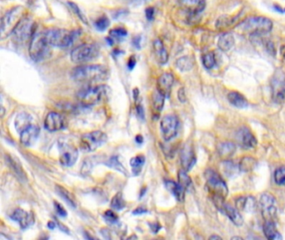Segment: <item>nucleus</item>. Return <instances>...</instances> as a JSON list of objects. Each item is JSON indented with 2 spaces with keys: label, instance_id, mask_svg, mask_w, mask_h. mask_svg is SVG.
Segmentation results:
<instances>
[{
  "label": "nucleus",
  "instance_id": "c03bdc74",
  "mask_svg": "<svg viewBox=\"0 0 285 240\" xmlns=\"http://www.w3.org/2000/svg\"><path fill=\"white\" fill-rule=\"evenodd\" d=\"M69 4L71 6V8L72 9V10H73L74 13L77 14V16L79 17V20H81L83 23H87V20H86V18H85V15L83 14L81 10L79 9V7L77 6V3H71V2H70Z\"/></svg>",
  "mask_w": 285,
  "mask_h": 240
},
{
  "label": "nucleus",
  "instance_id": "6e6552de",
  "mask_svg": "<svg viewBox=\"0 0 285 240\" xmlns=\"http://www.w3.org/2000/svg\"><path fill=\"white\" fill-rule=\"evenodd\" d=\"M34 22L28 17H23L13 29L11 35L13 40L19 44H24L31 40L34 34Z\"/></svg>",
  "mask_w": 285,
  "mask_h": 240
},
{
  "label": "nucleus",
  "instance_id": "423d86ee",
  "mask_svg": "<svg viewBox=\"0 0 285 240\" xmlns=\"http://www.w3.org/2000/svg\"><path fill=\"white\" fill-rule=\"evenodd\" d=\"M45 32L50 44L57 48H68L77 36V32L64 28H51Z\"/></svg>",
  "mask_w": 285,
  "mask_h": 240
},
{
  "label": "nucleus",
  "instance_id": "39448f33",
  "mask_svg": "<svg viewBox=\"0 0 285 240\" xmlns=\"http://www.w3.org/2000/svg\"><path fill=\"white\" fill-rule=\"evenodd\" d=\"M274 23L272 20L264 16H250L239 23L238 27L243 31L251 35L254 34H265L271 31Z\"/></svg>",
  "mask_w": 285,
  "mask_h": 240
},
{
  "label": "nucleus",
  "instance_id": "de8ad7c7",
  "mask_svg": "<svg viewBox=\"0 0 285 240\" xmlns=\"http://www.w3.org/2000/svg\"><path fill=\"white\" fill-rule=\"evenodd\" d=\"M54 209L56 210L57 214L58 215H60V216H62V217H65L66 215H67V212H66V210L64 209V207L60 204V203H57V202H54Z\"/></svg>",
  "mask_w": 285,
  "mask_h": 240
},
{
  "label": "nucleus",
  "instance_id": "5fc2aeb1",
  "mask_svg": "<svg viewBox=\"0 0 285 240\" xmlns=\"http://www.w3.org/2000/svg\"><path fill=\"white\" fill-rule=\"evenodd\" d=\"M140 42H141V37L137 36V37L133 39V44L136 46L137 48H140V47H141L140 46Z\"/></svg>",
  "mask_w": 285,
  "mask_h": 240
},
{
  "label": "nucleus",
  "instance_id": "f8f14e48",
  "mask_svg": "<svg viewBox=\"0 0 285 240\" xmlns=\"http://www.w3.org/2000/svg\"><path fill=\"white\" fill-rule=\"evenodd\" d=\"M179 121L178 117L174 114H167L161 119L160 127L161 134L166 141L174 139L178 134Z\"/></svg>",
  "mask_w": 285,
  "mask_h": 240
},
{
  "label": "nucleus",
  "instance_id": "69168bd1",
  "mask_svg": "<svg viewBox=\"0 0 285 240\" xmlns=\"http://www.w3.org/2000/svg\"><path fill=\"white\" fill-rule=\"evenodd\" d=\"M284 12H285V9H284Z\"/></svg>",
  "mask_w": 285,
  "mask_h": 240
},
{
  "label": "nucleus",
  "instance_id": "f03ea898",
  "mask_svg": "<svg viewBox=\"0 0 285 240\" xmlns=\"http://www.w3.org/2000/svg\"><path fill=\"white\" fill-rule=\"evenodd\" d=\"M207 187L212 194V199L217 208L220 209L223 204V200L229 195V189L226 183L214 170H207L205 172Z\"/></svg>",
  "mask_w": 285,
  "mask_h": 240
},
{
  "label": "nucleus",
  "instance_id": "6e6d98bb",
  "mask_svg": "<svg viewBox=\"0 0 285 240\" xmlns=\"http://www.w3.org/2000/svg\"><path fill=\"white\" fill-rule=\"evenodd\" d=\"M58 225L59 226V229H61V230L64 232H69V229L67 227H65V225H63L62 223H58Z\"/></svg>",
  "mask_w": 285,
  "mask_h": 240
},
{
  "label": "nucleus",
  "instance_id": "72a5a7b5",
  "mask_svg": "<svg viewBox=\"0 0 285 240\" xmlns=\"http://www.w3.org/2000/svg\"><path fill=\"white\" fill-rule=\"evenodd\" d=\"M145 160L146 159L143 155H137L130 159V164L134 175L137 176L141 174L142 168L144 166Z\"/></svg>",
  "mask_w": 285,
  "mask_h": 240
},
{
  "label": "nucleus",
  "instance_id": "f3484780",
  "mask_svg": "<svg viewBox=\"0 0 285 240\" xmlns=\"http://www.w3.org/2000/svg\"><path fill=\"white\" fill-rule=\"evenodd\" d=\"M40 132V128L37 125H29L20 133V141L26 147H30L39 138Z\"/></svg>",
  "mask_w": 285,
  "mask_h": 240
},
{
  "label": "nucleus",
  "instance_id": "4d7b16f0",
  "mask_svg": "<svg viewBox=\"0 0 285 240\" xmlns=\"http://www.w3.org/2000/svg\"><path fill=\"white\" fill-rule=\"evenodd\" d=\"M280 54L283 56V59L285 61V45H283L281 48H280Z\"/></svg>",
  "mask_w": 285,
  "mask_h": 240
},
{
  "label": "nucleus",
  "instance_id": "412c9836",
  "mask_svg": "<svg viewBox=\"0 0 285 240\" xmlns=\"http://www.w3.org/2000/svg\"><path fill=\"white\" fill-rule=\"evenodd\" d=\"M220 210H222L229 217V219L236 226H242L243 225V217H242V215H240L238 210L237 209H235L234 207L231 206L228 203H223V205L221 207Z\"/></svg>",
  "mask_w": 285,
  "mask_h": 240
},
{
  "label": "nucleus",
  "instance_id": "0e129e2a",
  "mask_svg": "<svg viewBox=\"0 0 285 240\" xmlns=\"http://www.w3.org/2000/svg\"><path fill=\"white\" fill-rule=\"evenodd\" d=\"M136 1H147V0H136Z\"/></svg>",
  "mask_w": 285,
  "mask_h": 240
},
{
  "label": "nucleus",
  "instance_id": "20e7f679",
  "mask_svg": "<svg viewBox=\"0 0 285 240\" xmlns=\"http://www.w3.org/2000/svg\"><path fill=\"white\" fill-rule=\"evenodd\" d=\"M51 46L46 38V32L35 33L29 43V56L35 62L43 61L51 54Z\"/></svg>",
  "mask_w": 285,
  "mask_h": 240
},
{
  "label": "nucleus",
  "instance_id": "c85d7f7f",
  "mask_svg": "<svg viewBox=\"0 0 285 240\" xmlns=\"http://www.w3.org/2000/svg\"><path fill=\"white\" fill-rule=\"evenodd\" d=\"M263 233L268 240H283L282 235H280V232L277 230L276 224L274 222H271V221L265 222L263 225Z\"/></svg>",
  "mask_w": 285,
  "mask_h": 240
},
{
  "label": "nucleus",
  "instance_id": "8fccbe9b",
  "mask_svg": "<svg viewBox=\"0 0 285 240\" xmlns=\"http://www.w3.org/2000/svg\"><path fill=\"white\" fill-rule=\"evenodd\" d=\"M178 97L179 101L181 103H185L186 101V93H185L184 88H181L178 90Z\"/></svg>",
  "mask_w": 285,
  "mask_h": 240
},
{
  "label": "nucleus",
  "instance_id": "0eeeda50",
  "mask_svg": "<svg viewBox=\"0 0 285 240\" xmlns=\"http://www.w3.org/2000/svg\"><path fill=\"white\" fill-rule=\"evenodd\" d=\"M99 48L93 44H83L74 48L71 54L72 62L76 64H86L96 60L99 56Z\"/></svg>",
  "mask_w": 285,
  "mask_h": 240
},
{
  "label": "nucleus",
  "instance_id": "f704fd0d",
  "mask_svg": "<svg viewBox=\"0 0 285 240\" xmlns=\"http://www.w3.org/2000/svg\"><path fill=\"white\" fill-rule=\"evenodd\" d=\"M166 96L163 95L161 92H159L157 89L154 91L153 93V107L156 112H160L162 110L164 106V102H165Z\"/></svg>",
  "mask_w": 285,
  "mask_h": 240
},
{
  "label": "nucleus",
  "instance_id": "9d476101",
  "mask_svg": "<svg viewBox=\"0 0 285 240\" xmlns=\"http://www.w3.org/2000/svg\"><path fill=\"white\" fill-rule=\"evenodd\" d=\"M107 141V136L102 131H93L82 135L79 144L82 150L92 152Z\"/></svg>",
  "mask_w": 285,
  "mask_h": 240
},
{
  "label": "nucleus",
  "instance_id": "e433bc0d",
  "mask_svg": "<svg viewBox=\"0 0 285 240\" xmlns=\"http://www.w3.org/2000/svg\"><path fill=\"white\" fill-rule=\"evenodd\" d=\"M236 21V18L229 15H223L218 18L216 22V27L218 29H224V28L231 27Z\"/></svg>",
  "mask_w": 285,
  "mask_h": 240
},
{
  "label": "nucleus",
  "instance_id": "7c9ffc66",
  "mask_svg": "<svg viewBox=\"0 0 285 240\" xmlns=\"http://www.w3.org/2000/svg\"><path fill=\"white\" fill-rule=\"evenodd\" d=\"M237 208L242 209L246 212H253L256 209V201L253 197L242 198L237 201Z\"/></svg>",
  "mask_w": 285,
  "mask_h": 240
},
{
  "label": "nucleus",
  "instance_id": "473e14b6",
  "mask_svg": "<svg viewBox=\"0 0 285 240\" xmlns=\"http://www.w3.org/2000/svg\"><path fill=\"white\" fill-rule=\"evenodd\" d=\"M55 190L58 193V195L64 199V200L68 203L69 205H71L72 208H76L77 207V202L75 200V198L73 195H71V193L69 192L68 190H65V188L59 185H56L55 187Z\"/></svg>",
  "mask_w": 285,
  "mask_h": 240
},
{
  "label": "nucleus",
  "instance_id": "603ef678",
  "mask_svg": "<svg viewBox=\"0 0 285 240\" xmlns=\"http://www.w3.org/2000/svg\"><path fill=\"white\" fill-rule=\"evenodd\" d=\"M147 212V209L144 206H140L133 211V215H142Z\"/></svg>",
  "mask_w": 285,
  "mask_h": 240
},
{
  "label": "nucleus",
  "instance_id": "393cba45",
  "mask_svg": "<svg viewBox=\"0 0 285 240\" xmlns=\"http://www.w3.org/2000/svg\"><path fill=\"white\" fill-rule=\"evenodd\" d=\"M235 44V38L230 33H224L217 40V47L223 52H228L233 48Z\"/></svg>",
  "mask_w": 285,
  "mask_h": 240
},
{
  "label": "nucleus",
  "instance_id": "09e8293b",
  "mask_svg": "<svg viewBox=\"0 0 285 240\" xmlns=\"http://www.w3.org/2000/svg\"><path fill=\"white\" fill-rule=\"evenodd\" d=\"M155 16V9L153 7H149L146 9V17L149 21H152Z\"/></svg>",
  "mask_w": 285,
  "mask_h": 240
},
{
  "label": "nucleus",
  "instance_id": "052dcab7",
  "mask_svg": "<svg viewBox=\"0 0 285 240\" xmlns=\"http://www.w3.org/2000/svg\"><path fill=\"white\" fill-rule=\"evenodd\" d=\"M209 240H222V238L217 236V235H212L209 237Z\"/></svg>",
  "mask_w": 285,
  "mask_h": 240
},
{
  "label": "nucleus",
  "instance_id": "49530a36",
  "mask_svg": "<svg viewBox=\"0 0 285 240\" xmlns=\"http://www.w3.org/2000/svg\"><path fill=\"white\" fill-rule=\"evenodd\" d=\"M104 218L105 220L111 223H116L119 219L118 215H116V213L112 210L105 211L104 214Z\"/></svg>",
  "mask_w": 285,
  "mask_h": 240
},
{
  "label": "nucleus",
  "instance_id": "9b49d317",
  "mask_svg": "<svg viewBox=\"0 0 285 240\" xmlns=\"http://www.w3.org/2000/svg\"><path fill=\"white\" fill-rule=\"evenodd\" d=\"M24 17V8L22 6H17L7 12L1 20V32L2 34L4 33H10L11 34L13 29L17 25L18 23Z\"/></svg>",
  "mask_w": 285,
  "mask_h": 240
},
{
  "label": "nucleus",
  "instance_id": "b1692460",
  "mask_svg": "<svg viewBox=\"0 0 285 240\" xmlns=\"http://www.w3.org/2000/svg\"><path fill=\"white\" fill-rule=\"evenodd\" d=\"M180 3L184 8L188 9L192 15H197L203 11L205 7L204 0H180Z\"/></svg>",
  "mask_w": 285,
  "mask_h": 240
},
{
  "label": "nucleus",
  "instance_id": "4468645a",
  "mask_svg": "<svg viewBox=\"0 0 285 240\" xmlns=\"http://www.w3.org/2000/svg\"><path fill=\"white\" fill-rule=\"evenodd\" d=\"M78 150L72 144L68 143H63L60 145V157L59 163L65 167L73 166L78 158Z\"/></svg>",
  "mask_w": 285,
  "mask_h": 240
},
{
  "label": "nucleus",
  "instance_id": "4be33fe9",
  "mask_svg": "<svg viewBox=\"0 0 285 240\" xmlns=\"http://www.w3.org/2000/svg\"><path fill=\"white\" fill-rule=\"evenodd\" d=\"M153 51L155 60L160 65H165L168 61V53L161 40H155L153 42Z\"/></svg>",
  "mask_w": 285,
  "mask_h": 240
},
{
  "label": "nucleus",
  "instance_id": "dca6fc26",
  "mask_svg": "<svg viewBox=\"0 0 285 240\" xmlns=\"http://www.w3.org/2000/svg\"><path fill=\"white\" fill-rule=\"evenodd\" d=\"M11 218L20 224L21 229H27L34 223V215L32 212L25 211L22 209H17L12 214Z\"/></svg>",
  "mask_w": 285,
  "mask_h": 240
},
{
  "label": "nucleus",
  "instance_id": "4c0bfd02",
  "mask_svg": "<svg viewBox=\"0 0 285 240\" xmlns=\"http://www.w3.org/2000/svg\"><path fill=\"white\" fill-rule=\"evenodd\" d=\"M126 206V202H125L122 193H117L114 196L111 202H110V207L116 210H122Z\"/></svg>",
  "mask_w": 285,
  "mask_h": 240
},
{
  "label": "nucleus",
  "instance_id": "aec40b11",
  "mask_svg": "<svg viewBox=\"0 0 285 240\" xmlns=\"http://www.w3.org/2000/svg\"><path fill=\"white\" fill-rule=\"evenodd\" d=\"M174 76L171 73H164L159 77L157 80V90L161 92L163 95L167 97L169 95L170 92L172 90V86L174 84Z\"/></svg>",
  "mask_w": 285,
  "mask_h": 240
},
{
  "label": "nucleus",
  "instance_id": "6ab92c4d",
  "mask_svg": "<svg viewBox=\"0 0 285 240\" xmlns=\"http://www.w3.org/2000/svg\"><path fill=\"white\" fill-rule=\"evenodd\" d=\"M180 158H181V166L183 168V170L189 171L196 163V156L191 145L186 144L182 148Z\"/></svg>",
  "mask_w": 285,
  "mask_h": 240
},
{
  "label": "nucleus",
  "instance_id": "ddd939ff",
  "mask_svg": "<svg viewBox=\"0 0 285 240\" xmlns=\"http://www.w3.org/2000/svg\"><path fill=\"white\" fill-rule=\"evenodd\" d=\"M259 206L265 222H274V218L276 217L277 208L276 199L274 196L268 193L263 194L260 198Z\"/></svg>",
  "mask_w": 285,
  "mask_h": 240
},
{
  "label": "nucleus",
  "instance_id": "79ce46f5",
  "mask_svg": "<svg viewBox=\"0 0 285 240\" xmlns=\"http://www.w3.org/2000/svg\"><path fill=\"white\" fill-rule=\"evenodd\" d=\"M8 162H9L10 166H11L15 174L20 176V179H26V175H25V172H24L22 168H21V165L12 158H8Z\"/></svg>",
  "mask_w": 285,
  "mask_h": 240
},
{
  "label": "nucleus",
  "instance_id": "7ed1b4c3",
  "mask_svg": "<svg viewBox=\"0 0 285 240\" xmlns=\"http://www.w3.org/2000/svg\"><path fill=\"white\" fill-rule=\"evenodd\" d=\"M111 90L107 85H101L82 89L79 93V101L85 107H91L107 101Z\"/></svg>",
  "mask_w": 285,
  "mask_h": 240
},
{
  "label": "nucleus",
  "instance_id": "864d4df0",
  "mask_svg": "<svg viewBox=\"0 0 285 240\" xmlns=\"http://www.w3.org/2000/svg\"><path fill=\"white\" fill-rule=\"evenodd\" d=\"M136 59H135V57H130V59H129V61H128V64H127L128 68H130V69H133L134 67H135V65H136Z\"/></svg>",
  "mask_w": 285,
  "mask_h": 240
},
{
  "label": "nucleus",
  "instance_id": "bf43d9fd",
  "mask_svg": "<svg viewBox=\"0 0 285 240\" xmlns=\"http://www.w3.org/2000/svg\"><path fill=\"white\" fill-rule=\"evenodd\" d=\"M136 141L139 144H141L142 142H143V138H142V136L141 135H137L136 137Z\"/></svg>",
  "mask_w": 285,
  "mask_h": 240
},
{
  "label": "nucleus",
  "instance_id": "680f3d73",
  "mask_svg": "<svg viewBox=\"0 0 285 240\" xmlns=\"http://www.w3.org/2000/svg\"><path fill=\"white\" fill-rule=\"evenodd\" d=\"M274 9H276V11L280 12V13H283L284 12V9L280 5H275Z\"/></svg>",
  "mask_w": 285,
  "mask_h": 240
},
{
  "label": "nucleus",
  "instance_id": "cd10ccee",
  "mask_svg": "<svg viewBox=\"0 0 285 240\" xmlns=\"http://www.w3.org/2000/svg\"><path fill=\"white\" fill-rule=\"evenodd\" d=\"M32 117L27 113H20L14 120V126L19 133H21L26 128L31 125Z\"/></svg>",
  "mask_w": 285,
  "mask_h": 240
},
{
  "label": "nucleus",
  "instance_id": "1a4fd4ad",
  "mask_svg": "<svg viewBox=\"0 0 285 240\" xmlns=\"http://www.w3.org/2000/svg\"><path fill=\"white\" fill-rule=\"evenodd\" d=\"M272 99L276 104L285 101V73L282 69H277L270 79Z\"/></svg>",
  "mask_w": 285,
  "mask_h": 240
},
{
  "label": "nucleus",
  "instance_id": "3c124183",
  "mask_svg": "<svg viewBox=\"0 0 285 240\" xmlns=\"http://www.w3.org/2000/svg\"><path fill=\"white\" fill-rule=\"evenodd\" d=\"M136 112H137V114L140 117V119H144V109H143V107L141 105H136Z\"/></svg>",
  "mask_w": 285,
  "mask_h": 240
},
{
  "label": "nucleus",
  "instance_id": "5701e85b",
  "mask_svg": "<svg viewBox=\"0 0 285 240\" xmlns=\"http://www.w3.org/2000/svg\"><path fill=\"white\" fill-rule=\"evenodd\" d=\"M217 153L224 160H229L234 155L237 147L232 142H223L217 145Z\"/></svg>",
  "mask_w": 285,
  "mask_h": 240
},
{
  "label": "nucleus",
  "instance_id": "2f4dec72",
  "mask_svg": "<svg viewBox=\"0 0 285 240\" xmlns=\"http://www.w3.org/2000/svg\"><path fill=\"white\" fill-rule=\"evenodd\" d=\"M176 66L181 72H187L193 68L194 63H193V60L191 57L182 56L177 60Z\"/></svg>",
  "mask_w": 285,
  "mask_h": 240
},
{
  "label": "nucleus",
  "instance_id": "bb28decb",
  "mask_svg": "<svg viewBox=\"0 0 285 240\" xmlns=\"http://www.w3.org/2000/svg\"><path fill=\"white\" fill-rule=\"evenodd\" d=\"M228 99L233 106L237 109H244L249 105L248 99H246L242 93L237 91H231L228 94Z\"/></svg>",
  "mask_w": 285,
  "mask_h": 240
},
{
  "label": "nucleus",
  "instance_id": "2eb2a0df",
  "mask_svg": "<svg viewBox=\"0 0 285 240\" xmlns=\"http://www.w3.org/2000/svg\"><path fill=\"white\" fill-rule=\"evenodd\" d=\"M236 139L240 147L245 150H251L257 146V139L249 128H240L236 133Z\"/></svg>",
  "mask_w": 285,
  "mask_h": 240
},
{
  "label": "nucleus",
  "instance_id": "f257e3e1",
  "mask_svg": "<svg viewBox=\"0 0 285 240\" xmlns=\"http://www.w3.org/2000/svg\"><path fill=\"white\" fill-rule=\"evenodd\" d=\"M71 78L81 84H95L107 80L110 72L102 65H80L71 71Z\"/></svg>",
  "mask_w": 285,
  "mask_h": 240
},
{
  "label": "nucleus",
  "instance_id": "37998d69",
  "mask_svg": "<svg viewBox=\"0 0 285 240\" xmlns=\"http://www.w3.org/2000/svg\"><path fill=\"white\" fill-rule=\"evenodd\" d=\"M109 25H110V20H108V18L105 16L99 18L95 23L96 29L99 31H104L109 27Z\"/></svg>",
  "mask_w": 285,
  "mask_h": 240
},
{
  "label": "nucleus",
  "instance_id": "58836bf2",
  "mask_svg": "<svg viewBox=\"0 0 285 240\" xmlns=\"http://www.w3.org/2000/svg\"><path fill=\"white\" fill-rule=\"evenodd\" d=\"M203 65L207 69H212L216 65V57L213 52L204 54L203 57Z\"/></svg>",
  "mask_w": 285,
  "mask_h": 240
},
{
  "label": "nucleus",
  "instance_id": "a878e982",
  "mask_svg": "<svg viewBox=\"0 0 285 240\" xmlns=\"http://www.w3.org/2000/svg\"><path fill=\"white\" fill-rule=\"evenodd\" d=\"M165 184L167 190L177 198V200L179 202H182L184 200L186 190H184L181 184L172 180L166 181Z\"/></svg>",
  "mask_w": 285,
  "mask_h": 240
},
{
  "label": "nucleus",
  "instance_id": "e2e57ef3",
  "mask_svg": "<svg viewBox=\"0 0 285 240\" xmlns=\"http://www.w3.org/2000/svg\"><path fill=\"white\" fill-rule=\"evenodd\" d=\"M232 240H243V238L241 237H233Z\"/></svg>",
  "mask_w": 285,
  "mask_h": 240
},
{
  "label": "nucleus",
  "instance_id": "ea45409f",
  "mask_svg": "<svg viewBox=\"0 0 285 240\" xmlns=\"http://www.w3.org/2000/svg\"><path fill=\"white\" fill-rule=\"evenodd\" d=\"M105 164L107 166L112 168V169H115V170H118L119 172L122 173L124 175H127V170L125 169L123 165L121 164V162L119 161L118 158L116 156H113L108 160Z\"/></svg>",
  "mask_w": 285,
  "mask_h": 240
},
{
  "label": "nucleus",
  "instance_id": "a18cd8bd",
  "mask_svg": "<svg viewBox=\"0 0 285 240\" xmlns=\"http://www.w3.org/2000/svg\"><path fill=\"white\" fill-rule=\"evenodd\" d=\"M111 37L116 38V39H122L126 37L127 35V31L123 28H116L112 29L110 32Z\"/></svg>",
  "mask_w": 285,
  "mask_h": 240
},
{
  "label": "nucleus",
  "instance_id": "c756f323",
  "mask_svg": "<svg viewBox=\"0 0 285 240\" xmlns=\"http://www.w3.org/2000/svg\"><path fill=\"white\" fill-rule=\"evenodd\" d=\"M258 161L254 157H244L241 159L238 164V169L241 172H251L257 166Z\"/></svg>",
  "mask_w": 285,
  "mask_h": 240
},
{
  "label": "nucleus",
  "instance_id": "c9c22d12",
  "mask_svg": "<svg viewBox=\"0 0 285 240\" xmlns=\"http://www.w3.org/2000/svg\"><path fill=\"white\" fill-rule=\"evenodd\" d=\"M178 183L181 184L186 191H189L192 188V179L185 170H180L178 172Z\"/></svg>",
  "mask_w": 285,
  "mask_h": 240
},
{
  "label": "nucleus",
  "instance_id": "13d9d810",
  "mask_svg": "<svg viewBox=\"0 0 285 240\" xmlns=\"http://www.w3.org/2000/svg\"><path fill=\"white\" fill-rule=\"evenodd\" d=\"M55 226H56V224H55V223H54L53 221H51V222H49L48 223L49 229H54V228H55Z\"/></svg>",
  "mask_w": 285,
  "mask_h": 240
},
{
  "label": "nucleus",
  "instance_id": "a211bd4d",
  "mask_svg": "<svg viewBox=\"0 0 285 240\" xmlns=\"http://www.w3.org/2000/svg\"><path fill=\"white\" fill-rule=\"evenodd\" d=\"M65 125V120L60 113L51 112L46 116L45 120V127L51 132H55L62 130Z\"/></svg>",
  "mask_w": 285,
  "mask_h": 240
},
{
  "label": "nucleus",
  "instance_id": "a19ab883",
  "mask_svg": "<svg viewBox=\"0 0 285 240\" xmlns=\"http://www.w3.org/2000/svg\"><path fill=\"white\" fill-rule=\"evenodd\" d=\"M274 180L278 185L285 186V167H280L274 173Z\"/></svg>",
  "mask_w": 285,
  "mask_h": 240
}]
</instances>
